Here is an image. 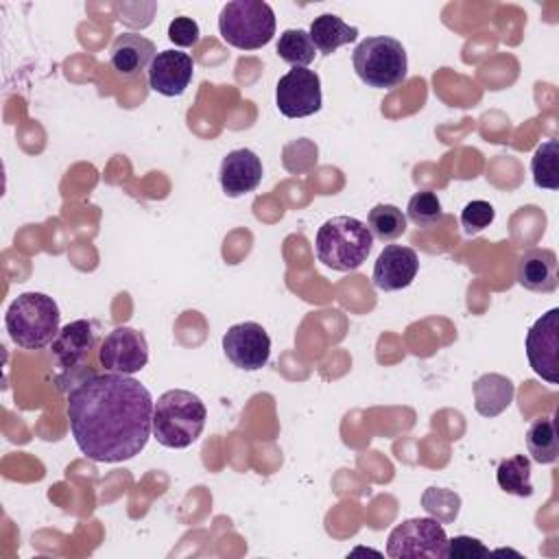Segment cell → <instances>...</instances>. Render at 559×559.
I'll return each instance as SVG.
<instances>
[{"mask_svg":"<svg viewBox=\"0 0 559 559\" xmlns=\"http://www.w3.org/2000/svg\"><path fill=\"white\" fill-rule=\"evenodd\" d=\"M153 397L124 373H94L68 395V419L76 448L96 463H120L140 454L153 435Z\"/></svg>","mask_w":559,"mask_h":559,"instance_id":"1","label":"cell"},{"mask_svg":"<svg viewBox=\"0 0 559 559\" xmlns=\"http://www.w3.org/2000/svg\"><path fill=\"white\" fill-rule=\"evenodd\" d=\"M207 411L199 395L186 389H170L153 404V437L164 448H188L205 428Z\"/></svg>","mask_w":559,"mask_h":559,"instance_id":"2","label":"cell"},{"mask_svg":"<svg viewBox=\"0 0 559 559\" xmlns=\"http://www.w3.org/2000/svg\"><path fill=\"white\" fill-rule=\"evenodd\" d=\"M373 236L367 223L354 216L328 218L314 240L317 258L332 271H356L371 253Z\"/></svg>","mask_w":559,"mask_h":559,"instance_id":"3","label":"cell"},{"mask_svg":"<svg viewBox=\"0 0 559 559\" xmlns=\"http://www.w3.org/2000/svg\"><path fill=\"white\" fill-rule=\"evenodd\" d=\"M59 306L46 293H22L17 295L7 314L4 325L11 341L24 349H39L55 341L59 334Z\"/></svg>","mask_w":559,"mask_h":559,"instance_id":"4","label":"cell"},{"mask_svg":"<svg viewBox=\"0 0 559 559\" xmlns=\"http://www.w3.org/2000/svg\"><path fill=\"white\" fill-rule=\"evenodd\" d=\"M354 70L362 83L376 90H393L406 81L408 59L402 41L389 35L362 39L352 55Z\"/></svg>","mask_w":559,"mask_h":559,"instance_id":"5","label":"cell"},{"mask_svg":"<svg viewBox=\"0 0 559 559\" xmlns=\"http://www.w3.org/2000/svg\"><path fill=\"white\" fill-rule=\"evenodd\" d=\"M221 37L240 50H258L275 35V13L262 0H234L221 9Z\"/></svg>","mask_w":559,"mask_h":559,"instance_id":"6","label":"cell"},{"mask_svg":"<svg viewBox=\"0 0 559 559\" xmlns=\"http://www.w3.org/2000/svg\"><path fill=\"white\" fill-rule=\"evenodd\" d=\"M448 535L435 518H411L397 524L386 539V555L391 559L428 557L441 559L445 552Z\"/></svg>","mask_w":559,"mask_h":559,"instance_id":"7","label":"cell"},{"mask_svg":"<svg viewBox=\"0 0 559 559\" xmlns=\"http://www.w3.org/2000/svg\"><path fill=\"white\" fill-rule=\"evenodd\" d=\"M526 358L548 384L559 382V308L542 314L526 334Z\"/></svg>","mask_w":559,"mask_h":559,"instance_id":"8","label":"cell"},{"mask_svg":"<svg viewBox=\"0 0 559 559\" xmlns=\"http://www.w3.org/2000/svg\"><path fill=\"white\" fill-rule=\"evenodd\" d=\"M275 105L286 118H306L321 109V81L314 70L293 68L280 76Z\"/></svg>","mask_w":559,"mask_h":559,"instance_id":"9","label":"cell"},{"mask_svg":"<svg viewBox=\"0 0 559 559\" xmlns=\"http://www.w3.org/2000/svg\"><path fill=\"white\" fill-rule=\"evenodd\" d=\"M98 360L105 371L133 376L148 362V343L142 332L129 325L114 328L100 343Z\"/></svg>","mask_w":559,"mask_h":559,"instance_id":"10","label":"cell"},{"mask_svg":"<svg viewBox=\"0 0 559 559\" xmlns=\"http://www.w3.org/2000/svg\"><path fill=\"white\" fill-rule=\"evenodd\" d=\"M223 352L234 367L242 371H258L269 362L271 338L260 323L242 321L225 332Z\"/></svg>","mask_w":559,"mask_h":559,"instance_id":"11","label":"cell"},{"mask_svg":"<svg viewBox=\"0 0 559 559\" xmlns=\"http://www.w3.org/2000/svg\"><path fill=\"white\" fill-rule=\"evenodd\" d=\"M194 74V61L181 50H162L148 66V85L162 96H181Z\"/></svg>","mask_w":559,"mask_h":559,"instance_id":"12","label":"cell"},{"mask_svg":"<svg viewBox=\"0 0 559 559\" xmlns=\"http://www.w3.org/2000/svg\"><path fill=\"white\" fill-rule=\"evenodd\" d=\"M419 271L417 253L411 247L386 245L373 264V286L380 290H402L413 284Z\"/></svg>","mask_w":559,"mask_h":559,"instance_id":"13","label":"cell"},{"mask_svg":"<svg viewBox=\"0 0 559 559\" xmlns=\"http://www.w3.org/2000/svg\"><path fill=\"white\" fill-rule=\"evenodd\" d=\"M94 341H96V334L90 321L79 319V321L66 323L55 336V341L50 343L52 362L59 369V373H68L74 367H79L90 356Z\"/></svg>","mask_w":559,"mask_h":559,"instance_id":"14","label":"cell"},{"mask_svg":"<svg viewBox=\"0 0 559 559\" xmlns=\"http://www.w3.org/2000/svg\"><path fill=\"white\" fill-rule=\"evenodd\" d=\"M218 181L227 197L253 192L262 181V159L251 148L229 151L221 162Z\"/></svg>","mask_w":559,"mask_h":559,"instance_id":"15","label":"cell"},{"mask_svg":"<svg viewBox=\"0 0 559 559\" xmlns=\"http://www.w3.org/2000/svg\"><path fill=\"white\" fill-rule=\"evenodd\" d=\"M515 280L520 286L533 293H552L557 290L559 277H557V255L550 249L535 247L526 249L518 258L515 266Z\"/></svg>","mask_w":559,"mask_h":559,"instance_id":"16","label":"cell"},{"mask_svg":"<svg viewBox=\"0 0 559 559\" xmlns=\"http://www.w3.org/2000/svg\"><path fill=\"white\" fill-rule=\"evenodd\" d=\"M155 55V44L151 39L140 33H122L109 48V63L120 76L133 79L148 70Z\"/></svg>","mask_w":559,"mask_h":559,"instance_id":"17","label":"cell"},{"mask_svg":"<svg viewBox=\"0 0 559 559\" xmlns=\"http://www.w3.org/2000/svg\"><path fill=\"white\" fill-rule=\"evenodd\" d=\"M474 408L483 417H496L502 411L509 408L513 402L515 386L513 382L502 373H483L474 386Z\"/></svg>","mask_w":559,"mask_h":559,"instance_id":"18","label":"cell"},{"mask_svg":"<svg viewBox=\"0 0 559 559\" xmlns=\"http://www.w3.org/2000/svg\"><path fill=\"white\" fill-rule=\"evenodd\" d=\"M308 35L321 55H332L336 48L352 44L358 37V28L345 24L334 13H321L312 20Z\"/></svg>","mask_w":559,"mask_h":559,"instance_id":"19","label":"cell"},{"mask_svg":"<svg viewBox=\"0 0 559 559\" xmlns=\"http://www.w3.org/2000/svg\"><path fill=\"white\" fill-rule=\"evenodd\" d=\"M526 448L533 461L548 465L559 456V435L552 417H537L526 430Z\"/></svg>","mask_w":559,"mask_h":559,"instance_id":"20","label":"cell"},{"mask_svg":"<svg viewBox=\"0 0 559 559\" xmlns=\"http://www.w3.org/2000/svg\"><path fill=\"white\" fill-rule=\"evenodd\" d=\"M496 480L502 491L520 496V498H528L533 493L531 459L524 454L502 459L496 469Z\"/></svg>","mask_w":559,"mask_h":559,"instance_id":"21","label":"cell"},{"mask_svg":"<svg viewBox=\"0 0 559 559\" xmlns=\"http://www.w3.org/2000/svg\"><path fill=\"white\" fill-rule=\"evenodd\" d=\"M367 227L373 238H378L382 242H391L406 231V216L402 214V210L397 205L378 203L369 210Z\"/></svg>","mask_w":559,"mask_h":559,"instance_id":"22","label":"cell"},{"mask_svg":"<svg viewBox=\"0 0 559 559\" xmlns=\"http://www.w3.org/2000/svg\"><path fill=\"white\" fill-rule=\"evenodd\" d=\"M277 55L293 68H306L314 61L317 48L304 28H286L277 39Z\"/></svg>","mask_w":559,"mask_h":559,"instance_id":"23","label":"cell"},{"mask_svg":"<svg viewBox=\"0 0 559 559\" xmlns=\"http://www.w3.org/2000/svg\"><path fill=\"white\" fill-rule=\"evenodd\" d=\"M557 159H559V142L555 138L546 140L544 144H539L535 148L533 159H531V173H533V181L537 188H546V190L559 188Z\"/></svg>","mask_w":559,"mask_h":559,"instance_id":"24","label":"cell"},{"mask_svg":"<svg viewBox=\"0 0 559 559\" xmlns=\"http://www.w3.org/2000/svg\"><path fill=\"white\" fill-rule=\"evenodd\" d=\"M406 214L408 218L417 225V227H432L437 223L443 221V210H441V201L432 190H419L408 199L406 205Z\"/></svg>","mask_w":559,"mask_h":559,"instance_id":"25","label":"cell"},{"mask_svg":"<svg viewBox=\"0 0 559 559\" xmlns=\"http://www.w3.org/2000/svg\"><path fill=\"white\" fill-rule=\"evenodd\" d=\"M421 504L428 511L430 518L439 520V522H454L461 509V498L443 487H428L421 493Z\"/></svg>","mask_w":559,"mask_h":559,"instance_id":"26","label":"cell"},{"mask_svg":"<svg viewBox=\"0 0 559 559\" xmlns=\"http://www.w3.org/2000/svg\"><path fill=\"white\" fill-rule=\"evenodd\" d=\"M493 205L489 201H483V199H476V201H469L463 212H461V225L465 229L467 236H474L478 231H483L485 227H489L493 223Z\"/></svg>","mask_w":559,"mask_h":559,"instance_id":"27","label":"cell"},{"mask_svg":"<svg viewBox=\"0 0 559 559\" xmlns=\"http://www.w3.org/2000/svg\"><path fill=\"white\" fill-rule=\"evenodd\" d=\"M443 557H448V559H480V557H489V548L476 537L456 535V537L448 539Z\"/></svg>","mask_w":559,"mask_h":559,"instance_id":"28","label":"cell"},{"mask_svg":"<svg viewBox=\"0 0 559 559\" xmlns=\"http://www.w3.org/2000/svg\"><path fill=\"white\" fill-rule=\"evenodd\" d=\"M201 37V31H199V24L192 20V17H186V15H179L175 17L170 24H168V39L175 44V46H181V48H190L199 41Z\"/></svg>","mask_w":559,"mask_h":559,"instance_id":"29","label":"cell"}]
</instances>
